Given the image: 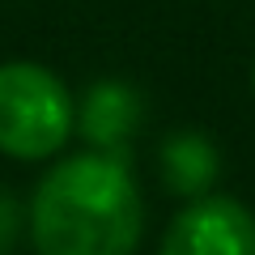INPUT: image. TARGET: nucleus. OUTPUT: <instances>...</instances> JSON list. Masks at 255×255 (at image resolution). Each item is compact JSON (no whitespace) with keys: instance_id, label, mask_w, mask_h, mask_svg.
Segmentation results:
<instances>
[{"instance_id":"obj_1","label":"nucleus","mask_w":255,"mask_h":255,"mask_svg":"<svg viewBox=\"0 0 255 255\" xmlns=\"http://www.w3.org/2000/svg\"><path fill=\"white\" fill-rule=\"evenodd\" d=\"M140 230V187L111 149L60 162L30 200V238L38 255H136Z\"/></svg>"},{"instance_id":"obj_2","label":"nucleus","mask_w":255,"mask_h":255,"mask_svg":"<svg viewBox=\"0 0 255 255\" xmlns=\"http://www.w3.org/2000/svg\"><path fill=\"white\" fill-rule=\"evenodd\" d=\"M77 124L64 81L43 64H0V153L38 162L60 153Z\"/></svg>"},{"instance_id":"obj_4","label":"nucleus","mask_w":255,"mask_h":255,"mask_svg":"<svg viewBox=\"0 0 255 255\" xmlns=\"http://www.w3.org/2000/svg\"><path fill=\"white\" fill-rule=\"evenodd\" d=\"M81 132L85 140H94L98 149H115L124 136H132L140 124V98L128 85L115 81H102L85 94V107H81Z\"/></svg>"},{"instance_id":"obj_3","label":"nucleus","mask_w":255,"mask_h":255,"mask_svg":"<svg viewBox=\"0 0 255 255\" xmlns=\"http://www.w3.org/2000/svg\"><path fill=\"white\" fill-rule=\"evenodd\" d=\"M162 255H255V217L230 196L196 200L170 221Z\"/></svg>"},{"instance_id":"obj_5","label":"nucleus","mask_w":255,"mask_h":255,"mask_svg":"<svg viewBox=\"0 0 255 255\" xmlns=\"http://www.w3.org/2000/svg\"><path fill=\"white\" fill-rule=\"evenodd\" d=\"M162 166H166V183H170L179 196H196L217 179V153L204 136L196 132H183L170 136L162 149Z\"/></svg>"},{"instance_id":"obj_6","label":"nucleus","mask_w":255,"mask_h":255,"mask_svg":"<svg viewBox=\"0 0 255 255\" xmlns=\"http://www.w3.org/2000/svg\"><path fill=\"white\" fill-rule=\"evenodd\" d=\"M251 85H255V73H251Z\"/></svg>"}]
</instances>
